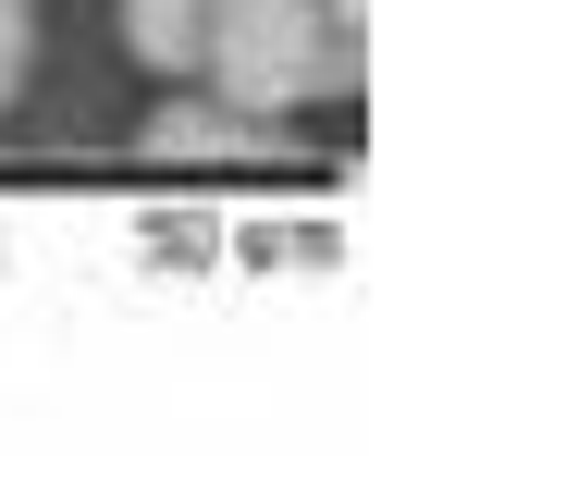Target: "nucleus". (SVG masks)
<instances>
[{
  "mask_svg": "<svg viewBox=\"0 0 566 480\" xmlns=\"http://www.w3.org/2000/svg\"><path fill=\"white\" fill-rule=\"evenodd\" d=\"M198 62L222 74L234 112L357 100V74H369V0H210Z\"/></svg>",
  "mask_w": 566,
  "mask_h": 480,
  "instance_id": "nucleus-1",
  "label": "nucleus"
},
{
  "mask_svg": "<svg viewBox=\"0 0 566 480\" xmlns=\"http://www.w3.org/2000/svg\"><path fill=\"white\" fill-rule=\"evenodd\" d=\"M148 160H283V124L234 100H185V112H148Z\"/></svg>",
  "mask_w": 566,
  "mask_h": 480,
  "instance_id": "nucleus-2",
  "label": "nucleus"
},
{
  "mask_svg": "<svg viewBox=\"0 0 566 480\" xmlns=\"http://www.w3.org/2000/svg\"><path fill=\"white\" fill-rule=\"evenodd\" d=\"M198 38H210V0H124V50L148 74H198Z\"/></svg>",
  "mask_w": 566,
  "mask_h": 480,
  "instance_id": "nucleus-3",
  "label": "nucleus"
},
{
  "mask_svg": "<svg viewBox=\"0 0 566 480\" xmlns=\"http://www.w3.org/2000/svg\"><path fill=\"white\" fill-rule=\"evenodd\" d=\"M25 62H38V13H25V0H0V100L25 86Z\"/></svg>",
  "mask_w": 566,
  "mask_h": 480,
  "instance_id": "nucleus-4",
  "label": "nucleus"
}]
</instances>
